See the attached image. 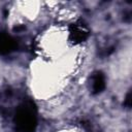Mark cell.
<instances>
[{"label":"cell","instance_id":"6da1fadb","mask_svg":"<svg viewBox=\"0 0 132 132\" xmlns=\"http://www.w3.org/2000/svg\"><path fill=\"white\" fill-rule=\"evenodd\" d=\"M14 123L19 132H34L37 126V109L33 101H24L16 109Z\"/></svg>","mask_w":132,"mask_h":132},{"label":"cell","instance_id":"7a4b0ae2","mask_svg":"<svg viewBox=\"0 0 132 132\" xmlns=\"http://www.w3.org/2000/svg\"><path fill=\"white\" fill-rule=\"evenodd\" d=\"M89 35H90V30L84 22L78 21L70 26L69 37L73 43H81L86 41Z\"/></svg>","mask_w":132,"mask_h":132},{"label":"cell","instance_id":"5b68a950","mask_svg":"<svg viewBox=\"0 0 132 132\" xmlns=\"http://www.w3.org/2000/svg\"><path fill=\"white\" fill-rule=\"evenodd\" d=\"M131 104H132V94H131V91H130V92H128V94H127V96H126V98L124 100V105L126 107L130 108Z\"/></svg>","mask_w":132,"mask_h":132},{"label":"cell","instance_id":"277c9868","mask_svg":"<svg viewBox=\"0 0 132 132\" xmlns=\"http://www.w3.org/2000/svg\"><path fill=\"white\" fill-rule=\"evenodd\" d=\"M105 89V76L101 71H96L92 75V93L100 94Z\"/></svg>","mask_w":132,"mask_h":132},{"label":"cell","instance_id":"3957f363","mask_svg":"<svg viewBox=\"0 0 132 132\" xmlns=\"http://www.w3.org/2000/svg\"><path fill=\"white\" fill-rule=\"evenodd\" d=\"M18 47L16 40L7 33H0V56L10 54Z\"/></svg>","mask_w":132,"mask_h":132}]
</instances>
